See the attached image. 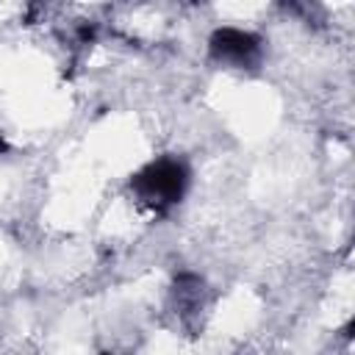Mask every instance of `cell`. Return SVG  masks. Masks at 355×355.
<instances>
[{
	"instance_id": "obj_1",
	"label": "cell",
	"mask_w": 355,
	"mask_h": 355,
	"mask_svg": "<svg viewBox=\"0 0 355 355\" xmlns=\"http://www.w3.org/2000/svg\"><path fill=\"white\" fill-rule=\"evenodd\" d=\"M208 103L227 116L233 133L244 141L266 139L280 119V97L272 86H239L230 78H216L208 89Z\"/></svg>"
},
{
	"instance_id": "obj_2",
	"label": "cell",
	"mask_w": 355,
	"mask_h": 355,
	"mask_svg": "<svg viewBox=\"0 0 355 355\" xmlns=\"http://www.w3.org/2000/svg\"><path fill=\"white\" fill-rule=\"evenodd\" d=\"M64 169L53 180V197L44 208V222L58 230L80 227L83 219L92 214L100 191L103 175L83 158L80 147L64 150Z\"/></svg>"
},
{
	"instance_id": "obj_3",
	"label": "cell",
	"mask_w": 355,
	"mask_h": 355,
	"mask_svg": "<svg viewBox=\"0 0 355 355\" xmlns=\"http://www.w3.org/2000/svg\"><path fill=\"white\" fill-rule=\"evenodd\" d=\"M83 158L105 178V175H125L139 166L150 147L133 114H114L103 119L80 147Z\"/></svg>"
},
{
	"instance_id": "obj_4",
	"label": "cell",
	"mask_w": 355,
	"mask_h": 355,
	"mask_svg": "<svg viewBox=\"0 0 355 355\" xmlns=\"http://www.w3.org/2000/svg\"><path fill=\"white\" fill-rule=\"evenodd\" d=\"M53 86H55V72L50 58L33 50L0 47V97L6 100V105Z\"/></svg>"
},
{
	"instance_id": "obj_5",
	"label": "cell",
	"mask_w": 355,
	"mask_h": 355,
	"mask_svg": "<svg viewBox=\"0 0 355 355\" xmlns=\"http://www.w3.org/2000/svg\"><path fill=\"white\" fill-rule=\"evenodd\" d=\"M258 313H261L258 294L247 286H239L216 305L214 319H211V333H216V336H241L244 330H250L258 322Z\"/></svg>"
},
{
	"instance_id": "obj_6",
	"label": "cell",
	"mask_w": 355,
	"mask_h": 355,
	"mask_svg": "<svg viewBox=\"0 0 355 355\" xmlns=\"http://www.w3.org/2000/svg\"><path fill=\"white\" fill-rule=\"evenodd\" d=\"M352 305H355V277L349 272H341L333 280L327 300L322 302V313H319L322 324L324 327H338L341 322L349 319Z\"/></svg>"
},
{
	"instance_id": "obj_7",
	"label": "cell",
	"mask_w": 355,
	"mask_h": 355,
	"mask_svg": "<svg viewBox=\"0 0 355 355\" xmlns=\"http://www.w3.org/2000/svg\"><path fill=\"white\" fill-rule=\"evenodd\" d=\"M136 211L130 208L128 200H114L100 222V233L103 236H128L136 227Z\"/></svg>"
},
{
	"instance_id": "obj_8",
	"label": "cell",
	"mask_w": 355,
	"mask_h": 355,
	"mask_svg": "<svg viewBox=\"0 0 355 355\" xmlns=\"http://www.w3.org/2000/svg\"><path fill=\"white\" fill-rule=\"evenodd\" d=\"M161 286H164V275L161 272H147L136 283L125 286V297H130V300H155Z\"/></svg>"
},
{
	"instance_id": "obj_9",
	"label": "cell",
	"mask_w": 355,
	"mask_h": 355,
	"mask_svg": "<svg viewBox=\"0 0 355 355\" xmlns=\"http://www.w3.org/2000/svg\"><path fill=\"white\" fill-rule=\"evenodd\" d=\"M266 6L263 3H250V0H230V3H219L216 6V11L219 14H225V17H233V19H250V17H255V14H261Z\"/></svg>"
},
{
	"instance_id": "obj_10",
	"label": "cell",
	"mask_w": 355,
	"mask_h": 355,
	"mask_svg": "<svg viewBox=\"0 0 355 355\" xmlns=\"http://www.w3.org/2000/svg\"><path fill=\"white\" fill-rule=\"evenodd\" d=\"M130 28H133L136 33L153 36V33L161 28V14H155V11H150V8H141V11H136V14L130 17Z\"/></svg>"
},
{
	"instance_id": "obj_11",
	"label": "cell",
	"mask_w": 355,
	"mask_h": 355,
	"mask_svg": "<svg viewBox=\"0 0 355 355\" xmlns=\"http://www.w3.org/2000/svg\"><path fill=\"white\" fill-rule=\"evenodd\" d=\"M141 355H180V344H178V338L172 333H158L147 344V349Z\"/></svg>"
},
{
	"instance_id": "obj_12",
	"label": "cell",
	"mask_w": 355,
	"mask_h": 355,
	"mask_svg": "<svg viewBox=\"0 0 355 355\" xmlns=\"http://www.w3.org/2000/svg\"><path fill=\"white\" fill-rule=\"evenodd\" d=\"M44 355H89L80 341H55V347Z\"/></svg>"
},
{
	"instance_id": "obj_13",
	"label": "cell",
	"mask_w": 355,
	"mask_h": 355,
	"mask_svg": "<svg viewBox=\"0 0 355 355\" xmlns=\"http://www.w3.org/2000/svg\"><path fill=\"white\" fill-rule=\"evenodd\" d=\"M19 11H22V6H17V3H0V22H6L8 17H14Z\"/></svg>"
},
{
	"instance_id": "obj_14",
	"label": "cell",
	"mask_w": 355,
	"mask_h": 355,
	"mask_svg": "<svg viewBox=\"0 0 355 355\" xmlns=\"http://www.w3.org/2000/svg\"><path fill=\"white\" fill-rule=\"evenodd\" d=\"M11 263V250H8V241L0 239V266H8Z\"/></svg>"
},
{
	"instance_id": "obj_15",
	"label": "cell",
	"mask_w": 355,
	"mask_h": 355,
	"mask_svg": "<svg viewBox=\"0 0 355 355\" xmlns=\"http://www.w3.org/2000/svg\"><path fill=\"white\" fill-rule=\"evenodd\" d=\"M8 189H11V178H8V172H3V169H0V200H6Z\"/></svg>"
},
{
	"instance_id": "obj_16",
	"label": "cell",
	"mask_w": 355,
	"mask_h": 355,
	"mask_svg": "<svg viewBox=\"0 0 355 355\" xmlns=\"http://www.w3.org/2000/svg\"><path fill=\"white\" fill-rule=\"evenodd\" d=\"M330 153H333V158H338V161H341V158H347V150H344L338 141H333V144H330Z\"/></svg>"
}]
</instances>
